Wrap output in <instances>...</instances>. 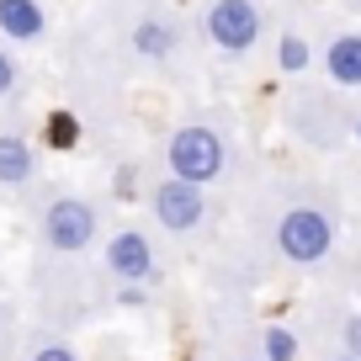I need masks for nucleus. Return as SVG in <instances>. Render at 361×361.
I'll return each instance as SVG.
<instances>
[{
  "label": "nucleus",
  "mask_w": 361,
  "mask_h": 361,
  "mask_svg": "<svg viewBox=\"0 0 361 361\" xmlns=\"http://www.w3.org/2000/svg\"><path fill=\"white\" fill-rule=\"evenodd\" d=\"M335 250V218L319 202H298L276 218V255L293 260V266H314Z\"/></svg>",
  "instance_id": "nucleus-1"
},
{
  "label": "nucleus",
  "mask_w": 361,
  "mask_h": 361,
  "mask_svg": "<svg viewBox=\"0 0 361 361\" xmlns=\"http://www.w3.org/2000/svg\"><path fill=\"white\" fill-rule=\"evenodd\" d=\"M165 159H170V176H176V180H192V186H213V180L224 176L228 149H224V138H218L213 128L186 123V128H176V138H170Z\"/></svg>",
  "instance_id": "nucleus-2"
},
{
  "label": "nucleus",
  "mask_w": 361,
  "mask_h": 361,
  "mask_svg": "<svg viewBox=\"0 0 361 361\" xmlns=\"http://www.w3.org/2000/svg\"><path fill=\"white\" fill-rule=\"evenodd\" d=\"M96 239V207L85 197H54L43 207V245L59 255H80Z\"/></svg>",
  "instance_id": "nucleus-3"
},
{
  "label": "nucleus",
  "mask_w": 361,
  "mask_h": 361,
  "mask_svg": "<svg viewBox=\"0 0 361 361\" xmlns=\"http://www.w3.org/2000/svg\"><path fill=\"white\" fill-rule=\"evenodd\" d=\"M202 32L213 37L224 54H245V48H255V37H260V11L250 0H213L202 11Z\"/></svg>",
  "instance_id": "nucleus-4"
},
{
  "label": "nucleus",
  "mask_w": 361,
  "mask_h": 361,
  "mask_svg": "<svg viewBox=\"0 0 361 361\" xmlns=\"http://www.w3.org/2000/svg\"><path fill=\"white\" fill-rule=\"evenodd\" d=\"M154 218L170 228V234H192L197 224L207 218V197L202 186H192V180H159L154 186Z\"/></svg>",
  "instance_id": "nucleus-5"
},
{
  "label": "nucleus",
  "mask_w": 361,
  "mask_h": 361,
  "mask_svg": "<svg viewBox=\"0 0 361 361\" xmlns=\"http://www.w3.org/2000/svg\"><path fill=\"white\" fill-rule=\"evenodd\" d=\"M106 271H112L117 282H149L154 276V245H149L138 228H123V234L106 239Z\"/></svg>",
  "instance_id": "nucleus-6"
},
{
  "label": "nucleus",
  "mask_w": 361,
  "mask_h": 361,
  "mask_svg": "<svg viewBox=\"0 0 361 361\" xmlns=\"http://www.w3.org/2000/svg\"><path fill=\"white\" fill-rule=\"evenodd\" d=\"M32 170H37L32 144L22 133H0V186H27Z\"/></svg>",
  "instance_id": "nucleus-7"
},
{
  "label": "nucleus",
  "mask_w": 361,
  "mask_h": 361,
  "mask_svg": "<svg viewBox=\"0 0 361 361\" xmlns=\"http://www.w3.org/2000/svg\"><path fill=\"white\" fill-rule=\"evenodd\" d=\"M0 32L16 37V43L43 37V11H37V0H0Z\"/></svg>",
  "instance_id": "nucleus-8"
},
{
  "label": "nucleus",
  "mask_w": 361,
  "mask_h": 361,
  "mask_svg": "<svg viewBox=\"0 0 361 361\" xmlns=\"http://www.w3.org/2000/svg\"><path fill=\"white\" fill-rule=\"evenodd\" d=\"M324 69H329V80H335V85H361V32L335 37V43H329V54H324Z\"/></svg>",
  "instance_id": "nucleus-9"
},
{
  "label": "nucleus",
  "mask_w": 361,
  "mask_h": 361,
  "mask_svg": "<svg viewBox=\"0 0 361 361\" xmlns=\"http://www.w3.org/2000/svg\"><path fill=\"white\" fill-rule=\"evenodd\" d=\"M133 48L144 59H170L176 54V27H165V22H138L133 27Z\"/></svg>",
  "instance_id": "nucleus-10"
},
{
  "label": "nucleus",
  "mask_w": 361,
  "mask_h": 361,
  "mask_svg": "<svg viewBox=\"0 0 361 361\" xmlns=\"http://www.w3.org/2000/svg\"><path fill=\"white\" fill-rule=\"evenodd\" d=\"M266 356H271V361H293V356H298L293 329H266Z\"/></svg>",
  "instance_id": "nucleus-11"
},
{
  "label": "nucleus",
  "mask_w": 361,
  "mask_h": 361,
  "mask_svg": "<svg viewBox=\"0 0 361 361\" xmlns=\"http://www.w3.org/2000/svg\"><path fill=\"white\" fill-rule=\"evenodd\" d=\"M303 64H308L303 37H282V69H303Z\"/></svg>",
  "instance_id": "nucleus-12"
},
{
  "label": "nucleus",
  "mask_w": 361,
  "mask_h": 361,
  "mask_svg": "<svg viewBox=\"0 0 361 361\" xmlns=\"http://www.w3.org/2000/svg\"><path fill=\"white\" fill-rule=\"evenodd\" d=\"M340 340H345V350L361 361V314H350L345 324H340Z\"/></svg>",
  "instance_id": "nucleus-13"
},
{
  "label": "nucleus",
  "mask_w": 361,
  "mask_h": 361,
  "mask_svg": "<svg viewBox=\"0 0 361 361\" xmlns=\"http://www.w3.org/2000/svg\"><path fill=\"white\" fill-rule=\"evenodd\" d=\"M11 90H16V59L0 48V96H11Z\"/></svg>",
  "instance_id": "nucleus-14"
},
{
  "label": "nucleus",
  "mask_w": 361,
  "mask_h": 361,
  "mask_svg": "<svg viewBox=\"0 0 361 361\" xmlns=\"http://www.w3.org/2000/svg\"><path fill=\"white\" fill-rule=\"evenodd\" d=\"M32 361H80V356H75L69 345H59V340H54V345H37V350H32Z\"/></svg>",
  "instance_id": "nucleus-15"
},
{
  "label": "nucleus",
  "mask_w": 361,
  "mask_h": 361,
  "mask_svg": "<svg viewBox=\"0 0 361 361\" xmlns=\"http://www.w3.org/2000/svg\"><path fill=\"white\" fill-rule=\"evenodd\" d=\"M340 361H356V356H340Z\"/></svg>",
  "instance_id": "nucleus-16"
}]
</instances>
